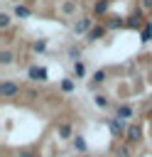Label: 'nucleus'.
I'll use <instances>...</instances> for the list:
<instances>
[{
	"label": "nucleus",
	"mask_w": 152,
	"mask_h": 157,
	"mask_svg": "<svg viewBox=\"0 0 152 157\" xmlns=\"http://www.w3.org/2000/svg\"><path fill=\"white\" fill-rule=\"evenodd\" d=\"M74 147H76L78 152H86V140H83L81 135H74Z\"/></svg>",
	"instance_id": "12"
},
{
	"label": "nucleus",
	"mask_w": 152,
	"mask_h": 157,
	"mask_svg": "<svg viewBox=\"0 0 152 157\" xmlns=\"http://www.w3.org/2000/svg\"><path fill=\"white\" fill-rule=\"evenodd\" d=\"M115 157H130V147H127V145H118Z\"/></svg>",
	"instance_id": "14"
},
{
	"label": "nucleus",
	"mask_w": 152,
	"mask_h": 157,
	"mask_svg": "<svg viewBox=\"0 0 152 157\" xmlns=\"http://www.w3.org/2000/svg\"><path fill=\"white\" fill-rule=\"evenodd\" d=\"M93 29V20L91 17H81L76 25H74V34H88Z\"/></svg>",
	"instance_id": "3"
},
{
	"label": "nucleus",
	"mask_w": 152,
	"mask_h": 157,
	"mask_svg": "<svg viewBox=\"0 0 152 157\" xmlns=\"http://www.w3.org/2000/svg\"><path fill=\"white\" fill-rule=\"evenodd\" d=\"M105 32H108V27H105V25H98V27H93V29H91L86 37H88V42H96V39H101Z\"/></svg>",
	"instance_id": "7"
},
{
	"label": "nucleus",
	"mask_w": 152,
	"mask_h": 157,
	"mask_svg": "<svg viewBox=\"0 0 152 157\" xmlns=\"http://www.w3.org/2000/svg\"><path fill=\"white\" fill-rule=\"evenodd\" d=\"M7 27H10V15L0 12V29H7Z\"/></svg>",
	"instance_id": "15"
},
{
	"label": "nucleus",
	"mask_w": 152,
	"mask_h": 157,
	"mask_svg": "<svg viewBox=\"0 0 152 157\" xmlns=\"http://www.w3.org/2000/svg\"><path fill=\"white\" fill-rule=\"evenodd\" d=\"M105 10H108V0H101V2H96V12H98V15H103Z\"/></svg>",
	"instance_id": "16"
},
{
	"label": "nucleus",
	"mask_w": 152,
	"mask_h": 157,
	"mask_svg": "<svg viewBox=\"0 0 152 157\" xmlns=\"http://www.w3.org/2000/svg\"><path fill=\"white\" fill-rule=\"evenodd\" d=\"M20 157H37L34 152H20Z\"/></svg>",
	"instance_id": "24"
},
{
	"label": "nucleus",
	"mask_w": 152,
	"mask_h": 157,
	"mask_svg": "<svg viewBox=\"0 0 152 157\" xmlns=\"http://www.w3.org/2000/svg\"><path fill=\"white\" fill-rule=\"evenodd\" d=\"M125 140H127L130 145H135V142H140V140H142V128H140L137 123H132V125H127V130H125Z\"/></svg>",
	"instance_id": "2"
},
{
	"label": "nucleus",
	"mask_w": 152,
	"mask_h": 157,
	"mask_svg": "<svg viewBox=\"0 0 152 157\" xmlns=\"http://www.w3.org/2000/svg\"><path fill=\"white\" fill-rule=\"evenodd\" d=\"M61 91H66V93H69V91H74V81H69V78H66V81H61Z\"/></svg>",
	"instance_id": "19"
},
{
	"label": "nucleus",
	"mask_w": 152,
	"mask_h": 157,
	"mask_svg": "<svg viewBox=\"0 0 152 157\" xmlns=\"http://www.w3.org/2000/svg\"><path fill=\"white\" fill-rule=\"evenodd\" d=\"M74 76H76V78H83V76H86V66H83V61H74Z\"/></svg>",
	"instance_id": "11"
},
{
	"label": "nucleus",
	"mask_w": 152,
	"mask_h": 157,
	"mask_svg": "<svg viewBox=\"0 0 152 157\" xmlns=\"http://www.w3.org/2000/svg\"><path fill=\"white\" fill-rule=\"evenodd\" d=\"M93 81H96V83H103V81H105V71H96V74H93Z\"/></svg>",
	"instance_id": "18"
},
{
	"label": "nucleus",
	"mask_w": 152,
	"mask_h": 157,
	"mask_svg": "<svg viewBox=\"0 0 152 157\" xmlns=\"http://www.w3.org/2000/svg\"><path fill=\"white\" fill-rule=\"evenodd\" d=\"M74 10H76V2H74V0H66V2L61 5V12H66V15H71Z\"/></svg>",
	"instance_id": "13"
},
{
	"label": "nucleus",
	"mask_w": 152,
	"mask_h": 157,
	"mask_svg": "<svg viewBox=\"0 0 152 157\" xmlns=\"http://www.w3.org/2000/svg\"><path fill=\"white\" fill-rule=\"evenodd\" d=\"M142 7L145 10H152V0H142Z\"/></svg>",
	"instance_id": "23"
},
{
	"label": "nucleus",
	"mask_w": 152,
	"mask_h": 157,
	"mask_svg": "<svg viewBox=\"0 0 152 157\" xmlns=\"http://www.w3.org/2000/svg\"><path fill=\"white\" fill-rule=\"evenodd\" d=\"M56 132H59V137H61V140H71V137H74V130H71V125H69V123H61V125L56 128Z\"/></svg>",
	"instance_id": "8"
},
{
	"label": "nucleus",
	"mask_w": 152,
	"mask_h": 157,
	"mask_svg": "<svg viewBox=\"0 0 152 157\" xmlns=\"http://www.w3.org/2000/svg\"><path fill=\"white\" fill-rule=\"evenodd\" d=\"M108 128H110V135L113 137H118V135H125V123H123V118H110L108 120Z\"/></svg>",
	"instance_id": "4"
},
{
	"label": "nucleus",
	"mask_w": 152,
	"mask_h": 157,
	"mask_svg": "<svg viewBox=\"0 0 152 157\" xmlns=\"http://www.w3.org/2000/svg\"><path fill=\"white\" fill-rule=\"evenodd\" d=\"M15 17L27 20V17H32V10H29V7H25V5H15Z\"/></svg>",
	"instance_id": "9"
},
{
	"label": "nucleus",
	"mask_w": 152,
	"mask_h": 157,
	"mask_svg": "<svg viewBox=\"0 0 152 157\" xmlns=\"http://www.w3.org/2000/svg\"><path fill=\"white\" fill-rule=\"evenodd\" d=\"M105 27H108V29H115V27H123V22H120V20H113V22H108Z\"/></svg>",
	"instance_id": "21"
},
{
	"label": "nucleus",
	"mask_w": 152,
	"mask_h": 157,
	"mask_svg": "<svg viewBox=\"0 0 152 157\" xmlns=\"http://www.w3.org/2000/svg\"><path fill=\"white\" fill-rule=\"evenodd\" d=\"M12 61H15V54H12L10 49H2V52H0V64L7 66V64H12Z\"/></svg>",
	"instance_id": "10"
},
{
	"label": "nucleus",
	"mask_w": 152,
	"mask_h": 157,
	"mask_svg": "<svg viewBox=\"0 0 152 157\" xmlns=\"http://www.w3.org/2000/svg\"><path fill=\"white\" fill-rule=\"evenodd\" d=\"M132 113H135V110H132V105H127V103H120V105L115 108V118H123V120H125V118H132Z\"/></svg>",
	"instance_id": "6"
},
{
	"label": "nucleus",
	"mask_w": 152,
	"mask_h": 157,
	"mask_svg": "<svg viewBox=\"0 0 152 157\" xmlns=\"http://www.w3.org/2000/svg\"><path fill=\"white\" fill-rule=\"evenodd\" d=\"M150 37H152V27H150V25H147V27H145V29H142V42H147V39H150Z\"/></svg>",
	"instance_id": "20"
},
{
	"label": "nucleus",
	"mask_w": 152,
	"mask_h": 157,
	"mask_svg": "<svg viewBox=\"0 0 152 157\" xmlns=\"http://www.w3.org/2000/svg\"><path fill=\"white\" fill-rule=\"evenodd\" d=\"M44 47H47L44 42H34V47H32V49H34V52H44Z\"/></svg>",
	"instance_id": "22"
},
{
	"label": "nucleus",
	"mask_w": 152,
	"mask_h": 157,
	"mask_svg": "<svg viewBox=\"0 0 152 157\" xmlns=\"http://www.w3.org/2000/svg\"><path fill=\"white\" fill-rule=\"evenodd\" d=\"M29 78L32 81H47V69L44 66H29Z\"/></svg>",
	"instance_id": "5"
},
{
	"label": "nucleus",
	"mask_w": 152,
	"mask_h": 157,
	"mask_svg": "<svg viewBox=\"0 0 152 157\" xmlns=\"http://www.w3.org/2000/svg\"><path fill=\"white\" fill-rule=\"evenodd\" d=\"M93 103H96L98 108H105V105H108V98H105V96H96V98H93Z\"/></svg>",
	"instance_id": "17"
},
{
	"label": "nucleus",
	"mask_w": 152,
	"mask_h": 157,
	"mask_svg": "<svg viewBox=\"0 0 152 157\" xmlns=\"http://www.w3.org/2000/svg\"><path fill=\"white\" fill-rule=\"evenodd\" d=\"M0 96H2V98H15V96H20V83H15V81H2V83H0Z\"/></svg>",
	"instance_id": "1"
}]
</instances>
